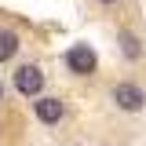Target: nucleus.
Masks as SVG:
<instances>
[{
	"instance_id": "f257e3e1",
	"label": "nucleus",
	"mask_w": 146,
	"mask_h": 146,
	"mask_svg": "<svg viewBox=\"0 0 146 146\" xmlns=\"http://www.w3.org/2000/svg\"><path fill=\"white\" fill-rule=\"evenodd\" d=\"M113 102L124 110V113H139V110L146 106V95H143V88H135V84H117V88H113Z\"/></svg>"
},
{
	"instance_id": "f03ea898",
	"label": "nucleus",
	"mask_w": 146,
	"mask_h": 146,
	"mask_svg": "<svg viewBox=\"0 0 146 146\" xmlns=\"http://www.w3.org/2000/svg\"><path fill=\"white\" fill-rule=\"evenodd\" d=\"M66 66L77 77H88V73H95V51H91L88 44H73L70 55H66Z\"/></svg>"
},
{
	"instance_id": "7ed1b4c3",
	"label": "nucleus",
	"mask_w": 146,
	"mask_h": 146,
	"mask_svg": "<svg viewBox=\"0 0 146 146\" xmlns=\"http://www.w3.org/2000/svg\"><path fill=\"white\" fill-rule=\"evenodd\" d=\"M44 88V73L36 66H18L15 70V91L18 95H40Z\"/></svg>"
},
{
	"instance_id": "20e7f679",
	"label": "nucleus",
	"mask_w": 146,
	"mask_h": 146,
	"mask_svg": "<svg viewBox=\"0 0 146 146\" xmlns=\"http://www.w3.org/2000/svg\"><path fill=\"white\" fill-rule=\"evenodd\" d=\"M36 117H40L44 124H55V121L62 117V102H58V99H40V102H36Z\"/></svg>"
},
{
	"instance_id": "39448f33",
	"label": "nucleus",
	"mask_w": 146,
	"mask_h": 146,
	"mask_svg": "<svg viewBox=\"0 0 146 146\" xmlns=\"http://www.w3.org/2000/svg\"><path fill=\"white\" fill-rule=\"evenodd\" d=\"M15 51H18V36L15 33H0V62H7Z\"/></svg>"
},
{
	"instance_id": "423d86ee",
	"label": "nucleus",
	"mask_w": 146,
	"mask_h": 146,
	"mask_svg": "<svg viewBox=\"0 0 146 146\" xmlns=\"http://www.w3.org/2000/svg\"><path fill=\"white\" fill-rule=\"evenodd\" d=\"M121 51H124V58H139V55H143V48H139V36L121 33Z\"/></svg>"
},
{
	"instance_id": "0eeeda50",
	"label": "nucleus",
	"mask_w": 146,
	"mask_h": 146,
	"mask_svg": "<svg viewBox=\"0 0 146 146\" xmlns=\"http://www.w3.org/2000/svg\"><path fill=\"white\" fill-rule=\"evenodd\" d=\"M99 4H117V0H99Z\"/></svg>"
},
{
	"instance_id": "6e6552de",
	"label": "nucleus",
	"mask_w": 146,
	"mask_h": 146,
	"mask_svg": "<svg viewBox=\"0 0 146 146\" xmlns=\"http://www.w3.org/2000/svg\"><path fill=\"white\" fill-rule=\"evenodd\" d=\"M0 99H4V88H0Z\"/></svg>"
}]
</instances>
